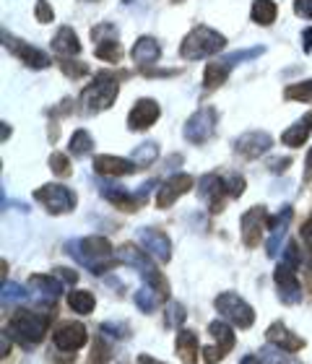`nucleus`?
I'll list each match as a JSON object with an SVG mask.
<instances>
[{"mask_svg": "<svg viewBox=\"0 0 312 364\" xmlns=\"http://www.w3.org/2000/svg\"><path fill=\"white\" fill-rule=\"evenodd\" d=\"M65 252L76 260L78 266H86L92 273H104L114 266V247L107 237H84L65 242Z\"/></svg>", "mask_w": 312, "mask_h": 364, "instance_id": "f257e3e1", "label": "nucleus"}, {"mask_svg": "<svg viewBox=\"0 0 312 364\" xmlns=\"http://www.w3.org/2000/svg\"><path fill=\"white\" fill-rule=\"evenodd\" d=\"M227 47V37L211 26H195V29L185 37L180 47V58L185 60H200V58H211Z\"/></svg>", "mask_w": 312, "mask_h": 364, "instance_id": "f03ea898", "label": "nucleus"}, {"mask_svg": "<svg viewBox=\"0 0 312 364\" xmlns=\"http://www.w3.org/2000/svg\"><path fill=\"white\" fill-rule=\"evenodd\" d=\"M47 323H50L47 312L39 315L34 310H18L14 312V318L8 323V333L23 346H31V343H39L47 336Z\"/></svg>", "mask_w": 312, "mask_h": 364, "instance_id": "7ed1b4c3", "label": "nucleus"}, {"mask_svg": "<svg viewBox=\"0 0 312 364\" xmlns=\"http://www.w3.org/2000/svg\"><path fill=\"white\" fill-rule=\"evenodd\" d=\"M117 91H120V86H117V78L112 73L94 76V81L81 94L86 112H104V109H109L114 105V99H117Z\"/></svg>", "mask_w": 312, "mask_h": 364, "instance_id": "20e7f679", "label": "nucleus"}, {"mask_svg": "<svg viewBox=\"0 0 312 364\" xmlns=\"http://www.w3.org/2000/svg\"><path fill=\"white\" fill-rule=\"evenodd\" d=\"M34 200L42 203L53 216H60V213H70L76 208V193L60 182H50V185H42L39 190H34Z\"/></svg>", "mask_w": 312, "mask_h": 364, "instance_id": "39448f33", "label": "nucleus"}, {"mask_svg": "<svg viewBox=\"0 0 312 364\" xmlns=\"http://www.w3.org/2000/svg\"><path fill=\"white\" fill-rule=\"evenodd\" d=\"M216 310L237 328H250L255 323V310L235 291H224L216 296Z\"/></svg>", "mask_w": 312, "mask_h": 364, "instance_id": "423d86ee", "label": "nucleus"}, {"mask_svg": "<svg viewBox=\"0 0 312 364\" xmlns=\"http://www.w3.org/2000/svg\"><path fill=\"white\" fill-rule=\"evenodd\" d=\"M136 240H138V245H141V250H144L149 258L156 260V263H161V266L172 260V240H169L161 229H156V227L138 229Z\"/></svg>", "mask_w": 312, "mask_h": 364, "instance_id": "0eeeda50", "label": "nucleus"}, {"mask_svg": "<svg viewBox=\"0 0 312 364\" xmlns=\"http://www.w3.org/2000/svg\"><path fill=\"white\" fill-rule=\"evenodd\" d=\"M274 279H276V287H279V299L284 304H299L302 302V287H299V279H297V268L291 266V263H279L274 271Z\"/></svg>", "mask_w": 312, "mask_h": 364, "instance_id": "6e6552de", "label": "nucleus"}, {"mask_svg": "<svg viewBox=\"0 0 312 364\" xmlns=\"http://www.w3.org/2000/svg\"><path fill=\"white\" fill-rule=\"evenodd\" d=\"M213 130H216V109L213 107H203L185 122V138L190 144H206L213 136Z\"/></svg>", "mask_w": 312, "mask_h": 364, "instance_id": "1a4fd4ad", "label": "nucleus"}, {"mask_svg": "<svg viewBox=\"0 0 312 364\" xmlns=\"http://www.w3.org/2000/svg\"><path fill=\"white\" fill-rule=\"evenodd\" d=\"M266 227H268V213L263 205H252L250 211H244L242 219H240V232H242L244 245L247 247H258L260 235H263Z\"/></svg>", "mask_w": 312, "mask_h": 364, "instance_id": "9d476101", "label": "nucleus"}, {"mask_svg": "<svg viewBox=\"0 0 312 364\" xmlns=\"http://www.w3.org/2000/svg\"><path fill=\"white\" fill-rule=\"evenodd\" d=\"M159 114H161V107L156 99H149V97L138 99L128 114V128L136 130V133H144V130H149L154 122L159 120Z\"/></svg>", "mask_w": 312, "mask_h": 364, "instance_id": "9b49d317", "label": "nucleus"}, {"mask_svg": "<svg viewBox=\"0 0 312 364\" xmlns=\"http://www.w3.org/2000/svg\"><path fill=\"white\" fill-rule=\"evenodd\" d=\"M271 146H274V138L268 136L266 130H250V133H242V136L237 138V154L244 156V159H260L263 154L271 151Z\"/></svg>", "mask_w": 312, "mask_h": 364, "instance_id": "f8f14e48", "label": "nucleus"}, {"mask_svg": "<svg viewBox=\"0 0 312 364\" xmlns=\"http://www.w3.org/2000/svg\"><path fill=\"white\" fill-rule=\"evenodd\" d=\"M3 45H6V50H11L16 58H21V60L34 70H45V68H50V63H53L45 53H42V50L26 45V42L11 37V34H3Z\"/></svg>", "mask_w": 312, "mask_h": 364, "instance_id": "ddd939ff", "label": "nucleus"}, {"mask_svg": "<svg viewBox=\"0 0 312 364\" xmlns=\"http://www.w3.org/2000/svg\"><path fill=\"white\" fill-rule=\"evenodd\" d=\"M195 180L190 175H172L169 180H164L156 190V205L159 208H169V205L175 203L177 198L185 196L188 190H193Z\"/></svg>", "mask_w": 312, "mask_h": 364, "instance_id": "4468645a", "label": "nucleus"}, {"mask_svg": "<svg viewBox=\"0 0 312 364\" xmlns=\"http://www.w3.org/2000/svg\"><path fill=\"white\" fill-rule=\"evenodd\" d=\"M53 341L63 351H76L89 341V333H86V326H81V323H65L55 331Z\"/></svg>", "mask_w": 312, "mask_h": 364, "instance_id": "2eb2a0df", "label": "nucleus"}, {"mask_svg": "<svg viewBox=\"0 0 312 364\" xmlns=\"http://www.w3.org/2000/svg\"><path fill=\"white\" fill-rule=\"evenodd\" d=\"M94 169H97L102 177H128L136 172L138 164L136 161L122 159V156H107V154H102V156L94 159Z\"/></svg>", "mask_w": 312, "mask_h": 364, "instance_id": "dca6fc26", "label": "nucleus"}, {"mask_svg": "<svg viewBox=\"0 0 312 364\" xmlns=\"http://www.w3.org/2000/svg\"><path fill=\"white\" fill-rule=\"evenodd\" d=\"M266 338H268V343H274V346H279V349H284V351H291V354H297V351L305 349V338H299L297 333H291L284 323H274V326L268 328Z\"/></svg>", "mask_w": 312, "mask_h": 364, "instance_id": "f3484780", "label": "nucleus"}, {"mask_svg": "<svg viewBox=\"0 0 312 364\" xmlns=\"http://www.w3.org/2000/svg\"><path fill=\"white\" fill-rule=\"evenodd\" d=\"M117 255V260H122L125 266H130V268H136L141 276H149V273H154L156 271V266H154V258H149L141 247H136V245H122L120 250L114 252Z\"/></svg>", "mask_w": 312, "mask_h": 364, "instance_id": "a211bd4d", "label": "nucleus"}, {"mask_svg": "<svg viewBox=\"0 0 312 364\" xmlns=\"http://www.w3.org/2000/svg\"><path fill=\"white\" fill-rule=\"evenodd\" d=\"M130 55H133V63H136L141 70H149V65H154V63H159L161 58V47L159 42L154 37H141L133 45V50H130Z\"/></svg>", "mask_w": 312, "mask_h": 364, "instance_id": "6ab92c4d", "label": "nucleus"}, {"mask_svg": "<svg viewBox=\"0 0 312 364\" xmlns=\"http://www.w3.org/2000/svg\"><path fill=\"white\" fill-rule=\"evenodd\" d=\"M175 351L185 364H198V354H203V346L198 343V336L193 333V331H188V328H183L177 333Z\"/></svg>", "mask_w": 312, "mask_h": 364, "instance_id": "aec40b11", "label": "nucleus"}, {"mask_svg": "<svg viewBox=\"0 0 312 364\" xmlns=\"http://www.w3.org/2000/svg\"><path fill=\"white\" fill-rule=\"evenodd\" d=\"M198 193L200 198H208L211 200V211H221V198L227 196V188H224V177L219 175H206L203 180L198 182Z\"/></svg>", "mask_w": 312, "mask_h": 364, "instance_id": "412c9836", "label": "nucleus"}, {"mask_svg": "<svg viewBox=\"0 0 312 364\" xmlns=\"http://www.w3.org/2000/svg\"><path fill=\"white\" fill-rule=\"evenodd\" d=\"M29 287L31 291H37L45 302H53L63 294V281L60 279H55V276H42V273H34L29 279Z\"/></svg>", "mask_w": 312, "mask_h": 364, "instance_id": "4be33fe9", "label": "nucleus"}, {"mask_svg": "<svg viewBox=\"0 0 312 364\" xmlns=\"http://www.w3.org/2000/svg\"><path fill=\"white\" fill-rule=\"evenodd\" d=\"M53 53L60 55V58H73V55L81 53V42H78L76 31L70 26H60L58 34L53 39Z\"/></svg>", "mask_w": 312, "mask_h": 364, "instance_id": "5701e85b", "label": "nucleus"}, {"mask_svg": "<svg viewBox=\"0 0 312 364\" xmlns=\"http://www.w3.org/2000/svg\"><path fill=\"white\" fill-rule=\"evenodd\" d=\"M312 133V112H307L305 117L299 122H294L291 128H286L281 133V144L284 146H289V149H297V146H302L310 138Z\"/></svg>", "mask_w": 312, "mask_h": 364, "instance_id": "b1692460", "label": "nucleus"}, {"mask_svg": "<svg viewBox=\"0 0 312 364\" xmlns=\"http://www.w3.org/2000/svg\"><path fill=\"white\" fill-rule=\"evenodd\" d=\"M229 70H232V63L227 58H219V60H213L206 65V73H203V86L206 89H219L224 81H227Z\"/></svg>", "mask_w": 312, "mask_h": 364, "instance_id": "393cba45", "label": "nucleus"}, {"mask_svg": "<svg viewBox=\"0 0 312 364\" xmlns=\"http://www.w3.org/2000/svg\"><path fill=\"white\" fill-rule=\"evenodd\" d=\"M252 21L260 23V26H268V23L276 21V16H279V8H276L274 0H255L252 3Z\"/></svg>", "mask_w": 312, "mask_h": 364, "instance_id": "a878e982", "label": "nucleus"}, {"mask_svg": "<svg viewBox=\"0 0 312 364\" xmlns=\"http://www.w3.org/2000/svg\"><path fill=\"white\" fill-rule=\"evenodd\" d=\"M68 304L70 310L78 312V315H89V312L97 307V299H94L92 291H84V289H73L68 294Z\"/></svg>", "mask_w": 312, "mask_h": 364, "instance_id": "bb28decb", "label": "nucleus"}, {"mask_svg": "<svg viewBox=\"0 0 312 364\" xmlns=\"http://www.w3.org/2000/svg\"><path fill=\"white\" fill-rule=\"evenodd\" d=\"M133 299H136V307H138V310L146 312V315H149V312L156 310V304H159L161 299H164V296H161L159 291H156V289H154V287H149V284H146V287L138 289L136 296H133Z\"/></svg>", "mask_w": 312, "mask_h": 364, "instance_id": "cd10ccee", "label": "nucleus"}, {"mask_svg": "<svg viewBox=\"0 0 312 364\" xmlns=\"http://www.w3.org/2000/svg\"><path fill=\"white\" fill-rule=\"evenodd\" d=\"M156 156H159V144L156 141H144L141 146L133 149V161H136L138 167H151Z\"/></svg>", "mask_w": 312, "mask_h": 364, "instance_id": "c85d7f7f", "label": "nucleus"}, {"mask_svg": "<svg viewBox=\"0 0 312 364\" xmlns=\"http://www.w3.org/2000/svg\"><path fill=\"white\" fill-rule=\"evenodd\" d=\"M260 362L263 364H302L291 351H284L279 346H266V349H260Z\"/></svg>", "mask_w": 312, "mask_h": 364, "instance_id": "c756f323", "label": "nucleus"}, {"mask_svg": "<svg viewBox=\"0 0 312 364\" xmlns=\"http://www.w3.org/2000/svg\"><path fill=\"white\" fill-rule=\"evenodd\" d=\"M94 149V138L89 136V130H76L68 141V151L73 156H86V154H92Z\"/></svg>", "mask_w": 312, "mask_h": 364, "instance_id": "7c9ffc66", "label": "nucleus"}, {"mask_svg": "<svg viewBox=\"0 0 312 364\" xmlns=\"http://www.w3.org/2000/svg\"><path fill=\"white\" fill-rule=\"evenodd\" d=\"M208 333H211L213 338L219 341L221 349L229 351L232 346H235V331H232V328H229L227 323H224V320H213L211 326H208Z\"/></svg>", "mask_w": 312, "mask_h": 364, "instance_id": "2f4dec72", "label": "nucleus"}, {"mask_svg": "<svg viewBox=\"0 0 312 364\" xmlns=\"http://www.w3.org/2000/svg\"><path fill=\"white\" fill-rule=\"evenodd\" d=\"M29 296V289L26 287H18V284H3V307H8V304H16V302H23Z\"/></svg>", "mask_w": 312, "mask_h": 364, "instance_id": "473e14b6", "label": "nucleus"}, {"mask_svg": "<svg viewBox=\"0 0 312 364\" xmlns=\"http://www.w3.org/2000/svg\"><path fill=\"white\" fill-rule=\"evenodd\" d=\"M284 97L289 102H312V81H302V84L286 86Z\"/></svg>", "mask_w": 312, "mask_h": 364, "instance_id": "72a5a7b5", "label": "nucleus"}, {"mask_svg": "<svg viewBox=\"0 0 312 364\" xmlns=\"http://www.w3.org/2000/svg\"><path fill=\"white\" fill-rule=\"evenodd\" d=\"M185 318H188V312L180 302H169L167 304V312H164V326L167 328H183Z\"/></svg>", "mask_w": 312, "mask_h": 364, "instance_id": "f704fd0d", "label": "nucleus"}, {"mask_svg": "<svg viewBox=\"0 0 312 364\" xmlns=\"http://www.w3.org/2000/svg\"><path fill=\"white\" fill-rule=\"evenodd\" d=\"M97 58L104 63H120L122 47L117 42H102V45H97Z\"/></svg>", "mask_w": 312, "mask_h": 364, "instance_id": "c9c22d12", "label": "nucleus"}, {"mask_svg": "<svg viewBox=\"0 0 312 364\" xmlns=\"http://www.w3.org/2000/svg\"><path fill=\"white\" fill-rule=\"evenodd\" d=\"M92 39L97 45H102V42H117V26L114 23H99V26L92 29Z\"/></svg>", "mask_w": 312, "mask_h": 364, "instance_id": "e433bc0d", "label": "nucleus"}, {"mask_svg": "<svg viewBox=\"0 0 312 364\" xmlns=\"http://www.w3.org/2000/svg\"><path fill=\"white\" fill-rule=\"evenodd\" d=\"M60 68L68 78H78V76H86V73H89V65H86V63H81V60H76V58H73V60H70V58H65V60L60 63Z\"/></svg>", "mask_w": 312, "mask_h": 364, "instance_id": "4c0bfd02", "label": "nucleus"}, {"mask_svg": "<svg viewBox=\"0 0 312 364\" xmlns=\"http://www.w3.org/2000/svg\"><path fill=\"white\" fill-rule=\"evenodd\" d=\"M50 169H53V175L58 177H68L70 175V161L65 154H53L50 156Z\"/></svg>", "mask_w": 312, "mask_h": 364, "instance_id": "58836bf2", "label": "nucleus"}, {"mask_svg": "<svg viewBox=\"0 0 312 364\" xmlns=\"http://www.w3.org/2000/svg\"><path fill=\"white\" fill-rule=\"evenodd\" d=\"M291 216H294V211H291V205H284L281 213H276L274 219H268V229L274 232V229H289V221Z\"/></svg>", "mask_w": 312, "mask_h": 364, "instance_id": "ea45409f", "label": "nucleus"}, {"mask_svg": "<svg viewBox=\"0 0 312 364\" xmlns=\"http://www.w3.org/2000/svg\"><path fill=\"white\" fill-rule=\"evenodd\" d=\"M146 284H149V287H154L156 289V291H159L161 296H164V299H167L169 296V281L164 279V276H161L159 271H154V273H149V276H146Z\"/></svg>", "mask_w": 312, "mask_h": 364, "instance_id": "a19ab883", "label": "nucleus"}, {"mask_svg": "<svg viewBox=\"0 0 312 364\" xmlns=\"http://www.w3.org/2000/svg\"><path fill=\"white\" fill-rule=\"evenodd\" d=\"M109 357H112L109 343H104V338H97V341H94V351H92V362L94 364H104Z\"/></svg>", "mask_w": 312, "mask_h": 364, "instance_id": "79ce46f5", "label": "nucleus"}, {"mask_svg": "<svg viewBox=\"0 0 312 364\" xmlns=\"http://www.w3.org/2000/svg\"><path fill=\"white\" fill-rule=\"evenodd\" d=\"M224 188H227V196L229 198H240L244 193V177L229 175L227 180H224Z\"/></svg>", "mask_w": 312, "mask_h": 364, "instance_id": "37998d69", "label": "nucleus"}, {"mask_svg": "<svg viewBox=\"0 0 312 364\" xmlns=\"http://www.w3.org/2000/svg\"><path fill=\"white\" fill-rule=\"evenodd\" d=\"M286 263H291L294 268H299L305 263V255H302V247L297 242H289L286 245Z\"/></svg>", "mask_w": 312, "mask_h": 364, "instance_id": "c03bdc74", "label": "nucleus"}, {"mask_svg": "<svg viewBox=\"0 0 312 364\" xmlns=\"http://www.w3.org/2000/svg\"><path fill=\"white\" fill-rule=\"evenodd\" d=\"M200 357H203L206 364H216L227 357V349H221V346H203V354H200Z\"/></svg>", "mask_w": 312, "mask_h": 364, "instance_id": "a18cd8bd", "label": "nucleus"}, {"mask_svg": "<svg viewBox=\"0 0 312 364\" xmlns=\"http://www.w3.org/2000/svg\"><path fill=\"white\" fill-rule=\"evenodd\" d=\"M37 21L39 23H50L55 18V14H53V8H50V3L47 0H37Z\"/></svg>", "mask_w": 312, "mask_h": 364, "instance_id": "49530a36", "label": "nucleus"}, {"mask_svg": "<svg viewBox=\"0 0 312 364\" xmlns=\"http://www.w3.org/2000/svg\"><path fill=\"white\" fill-rule=\"evenodd\" d=\"M53 276H55V279H60L63 284H76V281H78V273L73 271V268H65V266L55 268Z\"/></svg>", "mask_w": 312, "mask_h": 364, "instance_id": "de8ad7c7", "label": "nucleus"}, {"mask_svg": "<svg viewBox=\"0 0 312 364\" xmlns=\"http://www.w3.org/2000/svg\"><path fill=\"white\" fill-rule=\"evenodd\" d=\"M102 333L117 336V338H128L130 331L125 326H114V323H102Z\"/></svg>", "mask_w": 312, "mask_h": 364, "instance_id": "09e8293b", "label": "nucleus"}, {"mask_svg": "<svg viewBox=\"0 0 312 364\" xmlns=\"http://www.w3.org/2000/svg\"><path fill=\"white\" fill-rule=\"evenodd\" d=\"M294 11L302 18H312V0H294Z\"/></svg>", "mask_w": 312, "mask_h": 364, "instance_id": "8fccbe9b", "label": "nucleus"}, {"mask_svg": "<svg viewBox=\"0 0 312 364\" xmlns=\"http://www.w3.org/2000/svg\"><path fill=\"white\" fill-rule=\"evenodd\" d=\"M291 159H271V164L268 167L274 169V172H284V169H289Z\"/></svg>", "mask_w": 312, "mask_h": 364, "instance_id": "3c124183", "label": "nucleus"}, {"mask_svg": "<svg viewBox=\"0 0 312 364\" xmlns=\"http://www.w3.org/2000/svg\"><path fill=\"white\" fill-rule=\"evenodd\" d=\"M302 240H305V245L312 250V221H307L305 227H302Z\"/></svg>", "mask_w": 312, "mask_h": 364, "instance_id": "603ef678", "label": "nucleus"}, {"mask_svg": "<svg viewBox=\"0 0 312 364\" xmlns=\"http://www.w3.org/2000/svg\"><path fill=\"white\" fill-rule=\"evenodd\" d=\"M138 364H167V362H159V359L149 357V354H141V357H138Z\"/></svg>", "mask_w": 312, "mask_h": 364, "instance_id": "864d4df0", "label": "nucleus"}, {"mask_svg": "<svg viewBox=\"0 0 312 364\" xmlns=\"http://www.w3.org/2000/svg\"><path fill=\"white\" fill-rule=\"evenodd\" d=\"M302 42H305V50L310 53L312 50V29H307L305 34H302Z\"/></svg>", "mask_w": 312, "mask_h": 364, "instance_id": "5fc2aeb1", "label": "nucleus"}, {"mask_svg": "<svg viewBox=\"0 0 312 364\" xmlns=\"http://www.w3.org/2000/svg\"><path fill=\"white\" fill-rule=\"evenodd\" d=\"M305 167H307V177H312V149H310V151H307Z\"/></svg>", "mask_w": 312, "mask_h": 364, "instance_id": "6e6d98bb", "label": "nucleus"}, {"mask_svg": "<svg viewBox=\"0 0 312 364\" xmlns=\"http://www.w3.org/2000/svg\"><path fill=\"white\" fill-rule=\"evenodd\" d=\"M240 364H263V362H260V357H252V354H247V357H244Z\"/></svg>", "mask_w": 312, "mask_h": 364, "instance_id": "4d7b16f0", "label": "nucleus"}]
</instances>
